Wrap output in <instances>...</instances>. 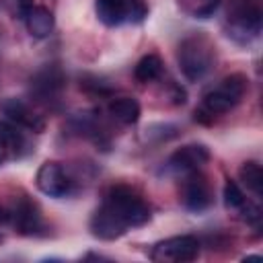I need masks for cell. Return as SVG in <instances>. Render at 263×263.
<instances>
[{
  "instance_id": "6da1fadb",
  "label": "cell",
  "mask_w": 263,
  "mask_h": 263,
  "mask_svg": "<svg viewBox=\"0 0 263 263\" xmlns=\"http://www.w3.org/2000/svg\"><path fill=\"white\" fill-rule=\"evenodd\" d=\"M177 60L183 76L191 82L205 78L216 64V45L203 33L187 35L177 49Z\"/></svg>"
},
{
  "instance_id": "7a4b0ae2",
  "label": "cell",
  "mask_w": 263,
  "mask_h": 263,
  "mask_svg": "<svg viewBox=\"0 0 263 263\" xmlns=\"http://www.w3.org/2000/svg\"><path fill=\"white\" fill-rule=\"evenodd\" d=\"M101 205L107 212H111L125 228L144 226L152 218L150 205L144 201V197L136 189H132L127 185H113L107 191Z\"/></svg>"
},
{
  "instance_id": "3957f363",
  "label": "cell",
  "mask_w": 263,
  "mask_h": 263,
  "mask_svg": "<svg viewBox=\"0 0 263 263\" xmlns=\"http://www.w3.org/2000/svg\"><path fill=\"white\" fill-rule=\"evenodd\" d=\"M247 82L249 80L242 74H230L224 80H220L216 88L203 95L199 109H195V119L201 123H210L216 115H224L230 109H234L245 97Z\"/></svg>"
},
{
  "instance_id": "277c9868",
  "label": "cell",
  "mask_w": 263,
  "mask_h": 263,
  "mask_svg": "<svg viewBox=\"0 0 263 263\" xmlns=\"http://www.w3.org/2000/svg\"><path fill=\"white\" fill-rule=\"evenodd\" d=\"M261 33V10L259 6L242 0L228 10V37L236 43H249Z\"/></svg>"
},
{
  "instance_id": "5b68a950",
  "label": "cell",
  "mask_w": 263,
  "mask_h": 263,
  "mask_svg": "<svg viewBox=\"0 0 263 263\" xmlns=\"http://www.w3.org/2000/svg\"><path fill=\"white\" fill-rule=\"evenodd\" d=\"M199 249H201V242L197 236L179 234V236L158 240L150 251V259L156 263H187L197 259Z\"/></svg>"
},
{
  "instance_id": "8992f818",
  "label": "cell",
  "mask_w": 263,
  "mask_h": 263,
  "mask_svg": "<svg viewBox=\"0 0 263 263\" xmlns=\"http://www.w3.org/2000/svg\"><path fill=\"white\" fill-rule=\"evenodd\" d=\"M97 16L107 27H119L127 21L140 23L146 16L142 0H95Z\"/></svg>"
},
{
  "instance_id": "52a82bcc",
  "label": "cell",
  "mask_w": 263,
  "mask_h": 263,
  "mask_svg": "<svg viewBox=\"0 0 263 263\" xmlns=\"http://www.w3.org/2000/svg\"><path fill=\"white\" fill-rule=\"evenodd\" d=\"M35 185L43 195L53 197V199L66 197L72 191L70 177L66 175L64 166L60 162H55V160H47V162H43L39 166V171L35 175Z\"/></svg>"
},
{
  "instance_id": "ba28073f",
  "label": "cell",
  "mask_w": 263,
  "mask_h": 263,
  "mask_svg": "<svg viewBox=\"0 0 263 263\" xmlns=\"http://www.w3.org/2000/svg\"><path fill=\"white\" fill-rule=\"evenodd\" d=\"M181 201H183V205L189 212H195V214L205 212L212 205V201H214L212 187H210L208 179L203 175H199L197 171L195 173H189V177L183 181Z\"/></svg>"
},
{
  "instance_id": "9c48e42d",
  "label": "cell",
  "mask_w": 263,
  "mask_h": 263,
  "mask_svg": "<svg viewBox=\"0 0 263 263\" xmlns=\"http://www.w3.org/2000/svg\"><path fill=\"white\" fill-rule=\"evenodd\" d=\"M208 160H210V150L203 144H185L168 156L166 168L173 173L189 175V173L199 171Z\"/></svg>"
},
{
  "instance_id": "30bf717a",
  "label": "cell",
  "mask_w": 263,
  "mask_h": 263,
  "mask_svg": "<svg viewBox=\"0 0 263 263\" xmlns=\"http://www.w3.org/2000/svg\"><path fill=\"white\" fill-rule=\"evenodd\" d=\"M64 84H66V78H64L62 68L55 66V64H47V66H43L41 70H37L33 74L31 92L39 101H51L62 92Z\"/></svg>"
},
{
  "instance_id": "8fae6325",
  "label": "cell",
  "mask_w": 263,
  "mask_h": 263,
  "mask_svg": "<svg viewBox=\"0 0 263 263\" xmlns=\"http://www.w3.org/2000/svg\"><path fill=\"white\" fill-rule=\"evenodd\" d=\"M10 222L14 224L16 232L18 234H25V236H31L35 232L41 230V212H39V205L27 197V195H21L16 197V203L10 212Z\"/></svg>"
},
{
  "instance_id": "7c38bea8",
  "label": "cell",
  "mask_w": 263,
  "mask_h": 263,
  "mask_svg": "<svg viewBox=\"0 0 263 263\" xmlns=\"http://www.w3.org/2000/svg\"><path fill=\"white\" fill-rule=\"evenodd\" d=\"M2 111H4V115L12 123H16V125H21L25 129H31V132H37L39 134L45 127L43 117L37 115L35 111H31V107L27 103H23L21 99H8V101H4L2 103Z\"/></svg>"
},
{
  "instance_id": "4fadbf2b",
  "label": "cell",
  "mask_w": 263,
  "mask_h": 263,
  "mask_svg": "<svg viewBox=\"0 0 263 263\" xmlns=\"http://www.w3.org/2000/svg\"><path fill=\"white\" fill-rule=\"evenodd\" d=\"M88 228H90V234L95 238H101V240H115L127 232V228L111 212H107L103 205H99L95 210V214L88 222Z\"/></svg>"
},
{
  "instance_id": "5bb4252c",
  "label": "cell",
  "mask_w": 263,
  "mask_h": 263,
  "mask_svg": "<svg viewBox=\"0 0 263 263\" xmlns=\"http://www.w3.org/2000/svg\"><path fill=\"white\" fill-rule=\"evenodd\" d=\"M23 21H25V25H27L29 35L35 37V39H45V37H49L51 31H53V25H55L51 10L45 8V6H35V4L29 8V12L25 14Z\"/></svg>"
},
{
  "instance_id": "9a60e30c",
  "label": "cell",
  "mask_w": 263,
  "mask_h": 263,
  "mask_svg": "<svg viewBox=\"0 0 263 263\" xmlns=\"http://www.w3.org/2000/svg\"><path fill=\"white\" fill-rule=\"evenodd\" d=\"M23 146L25 140L23 134L16 129V125L8 121H0V166L6 164L10 158H16Z\"/></svg>"
},
{
  "instance_id": "2e32d148",
  "label": "cell",
  "mask_w": 263,
  "mask_h": 263,
  "mask_svg": "<svg viewBox=\"0 0 263 263\" xmlns=\"http://www.w3.org/2000/svg\"><path fill=\"white\" fill-rule=\"evenodd\" d=\"M140 113H142L140 103L134 97H117L109 103V115L113 119H117L119 123L132 125L140 119Z\"/></svg>"
},
{
  "instance_id": "e0dca14e",
  "label": "cell",
  "mask_w": 263,
  "mask_h": 263,
  "mask_svg": "<svg viewBox=\"0 0 263 263\" xmlns=\"http://www.w3.org/2000/svg\"><path fill=\"white\" fill-rule=\"evenodd\" d=\"M162 74V60L156 55V53H146L134 68V76L138 82L142 84H148V82H154L156 78H160Z\"/></svg>"
},
{
  "instance_id": "ac0fdd59",
  "label": "cell",
  "mask_w": 263,
  "mask_h": 263,
  "mask_svg": "<svg viewBox=\"0 0 263 263\" xmlns=\"http://www.w3.org/2000/svg\"><path fill=\"white\" fill-rule=\"evenodd\" d=\"M238 177L247 185L249 191H253L257 197L261 195V191H263V171H261V164L257 160L242 162V166L238 168Z\"/></svg>"
},
{
  "instance_id": "d6986e66",
  "label": "cell",
  "mask_w": 263,
  "mask_h": 263,
  "mask_svg": "<svg viewBox=\"0 0 263 263\" xmlns=\"http://www.w3.org/2000/svg\"><path fill=\"white\" fill-rule=\"evenodd\" d=\"M179 8L193 18H208L220 6V0H177Z\"/></svg>"
},
{
  "instance_id": "ffe728a7",
  "label": "cell",
  "mask_w": 263,
  "mask_h": 263,
  "mask_svg": "<svg viewBox=\"0 0 263 263\" xmlns=\"http://www.w3.org/2000/svg\"><path fill=\"white\" fill-rule=\"evenodd\" d=\"M245 203H247V197H245L242 189L238 187V183H236V181L228 179V181H226V185H224V205H226L228 210L238 212Z\"/></svg>"
},
{
  "instance_id": "44dd1931",
  "label": "cell",
  "mask_w": 263,
  "mask_h": 263,
  "mask_svg": "<svg viewBox=\"0 0 263 263\" xmlns=\"http://www.w3.org/2000/svg\"><path fill=\"white\" fill-rule=\"evenodd\" d=\"M6 10L14 16V18H25V14L29 12V8L33 6V0H4Z\"/></svg>"
},
{
  "instance_id": "7402d4cb",
  "label": "cell",
  "mask_w": 263,
  "mask_h": 263,
  "mask_svg": "<svg viewBox=\"0 0 263 263\" xmlns=\"http://www.w3.org/2000/svg\"><path fill=\"white\" fill-rule=\"evenodd\" d=\"M8 222H10V210L0 205V224H8Z\"/></svg>"
}]
</instances>
